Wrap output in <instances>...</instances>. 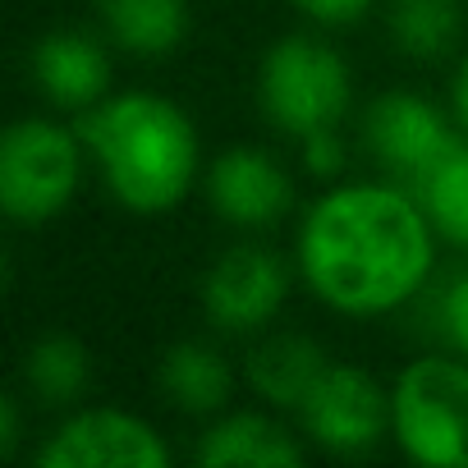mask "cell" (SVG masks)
<instances>
[{"instance_id":"obj_11","label":"cell","mask_w":468,"mask_h":468,"mask_svg":"<svg viewBox=\"0 0 468 468\" xmlns=\"http://www.w3.org/2000/svg\"><path fill=\"white\" fill-rule=\"evenodd\" d=\"M28 74L56 111L88 115L97 101L111 97V79H115L111 42H106V33L97 37L88 28H51L33 42Z\"/></svg>"},{"instance_id":"obj_5","label":"cell","mask_w":468,"mask_h":468,"mask_svg":"<svg viewBox=\"0 0 468 468\" xmlns=\"http://www.w3.org/2000/svg\"><path fill=\"white\" fill-rule=\"evenodd\" d=\"M258 101L281 133L308 138L317 129H340L354 101V74L331 42L290 33L271 42L258 65Z\"/></svg>"},{"instance_id":"obj_1","label":"cell","mask_w":468,"mask_h":468,"mask_svg":"<svg viewBox=\"0 0 468 468\" xmlns=\"http://www.w3.org/2000/svg\"><path fill=\"white\" fill-rule=\"evenodd\" d=\"M436 225L395 179L331 184L299 220L294 267L317 303L345 317L404 308L436 267Z\"/></svg>"},{"instance_id":"obj_23","label":"cell","mask_w":468,"mask_h":468,"mask_svg":"<svg viewBox=\"0 0 468 468\" xmlns=\"http://www.w3.org/2000/svg\"><path fill=\"white\" fill-rule=\"evenodd\" d=\"M450 111H454V124H459V133L468 138V51H463L459 69H454V83H450Z\"/></svg>"},{"instance_id":"obj_14","label":"cell","mask_w":468,"mask_h":468,"mask_svg":"<svg viewBox=\"0 0 468 468\" xmlns=\"http://www.w3.org/2000/svg\"><path fill=\"white\" fill-rule=\"evenodd\" d=\"M92 15L106 42L138 60H161L188 37V0H92Z\"/></svg>"},{"instance_id":"obj_2","label":"cell","mask_w":468,"mask_h":468,"mask_svg":"<svg viewBox=\"0 0 468 468\" xmlns=\"http://www.w3.org/2000/svg\"><path fill=\"white\" fill-rule=\"evenodd\" d=\"M79 133L106 193L133 216L175 211L202 175L197 129L161 92H111L79 115Z\"/></svg>"},{"instance_id":"obj_16","label":"cell","mask_w":468,"mask_h":468,"mask_svg":"<svg viewBox=\"0 0 468 468\" xmlns=\"http://www.w3.org/2000/svg\"><path fill=\"white\" fill-rule=\"evenodd\" d=\"M19 372H24V390L42 409H79V399L92 386L88 345L69 331H51V335L33 340Z\"/></svg>"},{"instance_id":"obj_18","label":"cell","mask_w":468,"mask_h":468,"mask_svg":"<svg viewBox=\"0 0 468 468\" xmlns=\"http://www.w3.org/2000/svg\"><path fill=\"white\" fill-rule=\"evenodd\" d=\"M413 193H418V202L427 207V216H431V225H436L441 239H445L450 249L468 253V138H463Z\"/></svg>"},{"instance_id":"obj_10","label":"cell","mask_w":468,"mask_h":468,"mask_svg":"<svg viewBox=\"0 0 468 468\" xmlns=\"http://www.w3.org/2000/svg\"><path fill=\"white\" fill-rule=\"evenodd\" d=\"M202 193L211 211L234 229H271L294 207L290 170L262 147H225L202 170Z\"/></svg>"},{"instance_id":"obj_17","label":"cell","mask_w":468,"mask_h":468,"mask_svg":"<svg viewBox=\"0 0 468 468\" xmlns=\"http://www.w3.org/2000/svg\"><path fill=\"white\" fill-rule=\"evenodd\" d=\"M463 28L459 0H386V33L409 60H441Z\"/></svg>"},{"instance_id":"obj_3","label":"cell","mask_w":468,"mask_h":468,"mask_svg":"<svg viewBox=\"0 0 468 468\" xmlns=\"http://www.w3.org/2000/svg\"><path fill=\"white\" fill-rule=\"evenodd\" d=\"M83 133L51 120V115H24L0 133V207L10 225L42 229L69 211V202L83 188L88 170Z\"/></svg>"},{"instance_id":"obj_21","label":"cell","mask_w":468,"mask_h":468,"mask_svg":"<svg viewBox=\"0 0 468 468\" xmlns=\"http://www.w3.org/2000/svg\"><path fill=\"white\" fill-rule=\"evenodd\" d=\"M299 147H303V170H308V175L331 179V175L345 170V138H340L335 129H317V133L299 138Z\"/></svg>"},{"instance_id":"obj_15","label":"cell","mask_w":468,"mask_h":468,"mask_svg":"<svg viewBox=\"0 0 468 468\" xmlns=\"http://www.w3.org/2000/svg\"><path fill=\"white\" fill-rule=\"evenodd\" d=\"M156 386H161V395L179 413L216 418V413H225V404L234 395V372H229V363L220 358L216 345H207V340H179V345H170L161 354Z\"/></svg>"},{"instance_id":"obj_22","label":"cell","mask_w":468,"mask_h":468,"mask_svg":"<svg viewBox=\"0 0 468 468\" xmlns=\"http://www.w3.org/2000/svg\"><path fill=\"white\" fill-rule=\"evenodd\" d=\"M19 441H24V409H19V395H5L0 399V454L15 459Z\"/></svg>"},{"instance_id":"obj_8","label":"cell","mask_w":468,"mask_h":468,"mask_svg":"<svg viewBox=\"0 0 468 468\" xmlns=\"http://www.w3.org/2000/svg\"><path fill=\"white\" fill-rule=\"evenodd\" d=\"M363 143L372 152V161L404 188H418L463 138L454 133V124L445 120V111L436 101H427L422 92H381L367 115H363Z\"/></svg>"},{"instance_id":"obj_9","label":"cell","mask_w":468,"mask_h":468,"mask_svg":"<svg viewBox=\"0 0 468 468\" xmlns=\"http://www.w3.org/2000/svg\"><path fill=\"white\" fill-rule=\"evenodd\" d=\"M42 468H170L165 436L129 409H74L33 454Z\"/></svg>"},{"instance_id":"obj_4","label":"cell","mask_w":468,"mask_h":468,"mask_svg":"<svg viewBox=\"0 0 468 468\" xmlns=\"http://www.w3.org/2000/svg\"><path fill=\"white\" fill-rule=\"evenodd\" d=\"M390 441L422 468H468V358H413L390 381Z\"/></svg>"},{"instance_id":"obj_7","label":"cell","mask_w":468,"mask_h":468,"mask_svg":"<svg viewBox=\"0 0 468 468\" xmlns=\"http://www.w3.org/2000/svg\"><path fill=\"white\" fill-rule=\"evenodd\" d=\"M299 427L326 454H367L390 436V390L354 363H331L299 404Z\"/></svg>"},{"instance_id":"obj_13","label":"cell","mask_w":468,"mask_h":468,"mask_svg":"<svg viewBox=\"0 0 468 468\" xmlns=\"http://www.w3.org/2000/svg\"><path fill=\"white\" fill-rule=\"evenodd\" d=\"M331 367V354L299 331H281V335H262L249 358H244V381L253 386V395L271 409H290L299 413V404L308 399V390L317 386V377Z\"/></svg>"},{"instance_id":"obj_12","label":"cell","mask_w":468,"mask_h":468,"mask_svg":"<svg viewBox=\"0 0 468 468\" xmlns=\"http://www.w3.org/2000/svg\"><path fill=\"white\" fill-rule=\"evenodd\" d=\"M202 468H299L303 441L262 409L216 413L193 445Z\"/></svg>"},{"instance_id":"obj_20","label":"cell","mask_w":468,"mask_h":468,"mask_svg":"<svg viewBox=\"0 0 468 468\" xmlns=\"http://www.w3.org/2000/svg\"><path fill=\"white\" fill-rule=\"evenodd\" d=\"M372 5L377 0H294V10L317 28H354L372 15Z\"/></svg>"},{"instance_id":"obj_19","label":"cell","mask_w":468,"mask_h":468,"mask_svg":"<svg viewBox=\"0 0 468 468\" xmlns=\"http://www.w3.org/2000/svg\"><path fill=\"white\" fill-rule=\"evenodd\" d=\"M441 331L454 354L468 358V271H459L441 294Z\"/></svg>"},{"instance_id":"obj_6","label":"cell","mask_w":468,"mask_h":468,"mask_svg":"<svg viewBox=\"0 0 468 468\" xmlns=\"http://www.w3.org/2000/svg\"><path fill=\"white\" fill-rule=\"evenodd\" d=\"M290 299V267L258 244L225 249L197 285L202 317L220 335H262Z\"/></svg>"}]
</instances>
